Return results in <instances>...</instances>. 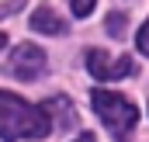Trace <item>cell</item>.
Here are the masks:
<instances>
[{
	"label": "cell",
	"mask_w": 149,
	"mask_h": 142,
	"mask_svg": "<svg viewBox=\"0 0 149 142\" xmlns=\"http://www.w3.org/2000/svg\"><path fill=\"white\" fill-rule=\"evenodd\" d=\"M52 132L49 107H35L17 94L0 90V139H45Z\"/></svg>",
	"instance_id": "cell-1"
},
{
	"label": "cell",
	"mask_w": 149,
	"mask_h": 142,
	"mask_svg": "<svg viewBox=\"0 0 149 142\" xmlns=\"http://www.w3.org/2000/svg\"><path fill=\"white\" fill-rule=\"evenodd\" d=\"M90 104H94L97 118L104 121V128L111 132L114 139H118V142H128L135 121H139V111H135V104H132L128 97L111 94V90H94V94H90Z\"/></svg>",
	"instance_id": "cell-2"
},
{
	"label": "cell",
	"mask_w": 149,
	"mask_h": 142,
	"mask_svg": "<svg viewBox=\"0 0 149 142\" xmlns=\"http://www.w3.org/2000/svg\"><path fill=\"white\" fill-rule=\"evenodd\" d=\"M7 73L17 76V80H35L45 73V52L38 45H17L10 52V63H7Z\"/></svg>",
	"instance_id": "cell-3"
},
{
	"label": "cell",
	"mask_w": 149,
	"mask_h": 142,
	"mask_svg": "<svg viewBox=\"0 0 149 142\" xmlns=\"http://www.w3.org/2000/svg\"><path fill=\"white\" fill-rule=\"evenodd\" d=\"M87 70L94 73L97 80H121V76H128V73L135 70V63H132L128 56L111 59L104 49H90V52H87Z\"/></svg>",
	"instance_id": "cell-4"
},
{
	"label": "cell",
	"mask_w": 149,
	"mask_h": 142,
	"mask_svg": "<svg viewBox=\"0 0 149 142\" xmlns=\"http://www.w3.org/2000/svg\"><path fill=\"white\" fill-rule=\"evenodd\" d=\"M31 28L42 31V35H63V17H56V10H49V7H38L35 14H31Z\"/></svg>",
	"instance_id": "cell-5"
},
{
	"label": "cell",
	"mask_w": 149,
	"mask_h": 142,
	"mask_svg": "<svg viewBox=\"0 0 149 142\" xmlns=\"http://www.w3.org/2000/svg\"><path fill=\"white\" fill-rule=\"evenodd\" d=\"M45 107L59 114V125H63V128H73V125H76V114H73V107L66 104L63 97H52V101H49V104H45Z\"/></svg>",
	"instance_id": "cell-6"
},
{
	"label": "cell",
	"mask_w": 149,
	"mask_h": 142,
	"mask_svg": "<svg viewBox=\"0 0 149 142\" xmlns=\"http://www.w3.org/2000/svg\"><path fill=\"white\" fill-rule=\"evenodd\" d=\"M125 28H128L125 14H111V17H108V35L111 38H125Z\"/></svg>",
	"instance_id": "cell-7"
},
{
	"label": "cell",
	"mask_w": 149,
	"mask_h": 142,
	"mask_svg": "<svg viewBox=\"0 0 149 142\" xmlns=\"http://www.w3.org/2000/svg\"><path fill=\"white\" fill-rule=\"evenodd\" d=\"M94 3H97V0H70V10H73L76 17H87V14L94 10Z\"/></svg>",
	"instance_id": "cell-8"
},
{
	"label": "cell",
	"mask_w": 149,
	"mask_h": 142,
	"mask_svg": "<svg viewBox=\"0 0 149 142\" xmlns=\"http://www.w3.org/2000/svg\"><path fill=\"white\" fill-rule=\"evenodd\" d=\"M135 42H139V49H142V52L149 56V21L142 24V28H139V38H135Z\"/></svg>",
	"instance_id": "cell-9"
},
{
	"label": "cell",
	"mask_w": 149,
	"mask_h": 142,
	"mask_svg": "<svg viewBox=\"0 0 149 142\" xmlns=\"http://www.w3.org/2000/svg\"><path fill=\"white\" fill-rule=\"evenodd\" d=\"M21 7H24V0H7V3H0V14H14Z\"/></svg>",
	"instance_id": "cell-10"
},
{
	"label": "cell",
	"mask_w": 149,
	"mask_h": 142,
	"mask_svg": "<svg viewBox=\"0 0 149 142\" xmlns=\"http://www.w3.org/2000/svg\"><path fill=\"white\" fill-rule=\"evenodd\" d=\"M76 142H94V135H80V139H76Z\"/></svg>",
	"instance_id": "cell-11"
},
{
	"label": "cell",
	"mask_w": 149,
	"mask_h": 142,
	"mask_svg": "<svg viewBox=\"0 0 149 142\" xmlns=\"http://www.w3.org/2000/svg\"><path fill=\"white\" fill-rule=\"evenodd\" d=\"M3 45H7V35H3V31H0V49H3Z\"/></svg>",
	"instance_id": "cell-12"
}]
</instances>
